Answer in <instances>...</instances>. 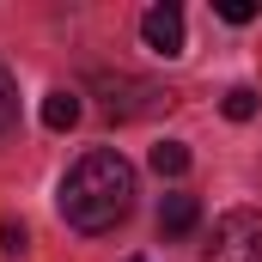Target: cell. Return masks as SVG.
<instances>
[{
	"instance_id": "obj_1",
	"label": "cell",
	"mask_w": 262,
	"mask_h": 262,
	"mask_svg": "<svg viewBox=\"0 0 262 262\" xmlns=\"http://www.w3.org/2000/svg\"><path fill=\"white\" fill-rule=\"evenodd\" d=\"M134 195H140V183H134V165L122 152H110V146H98V152H85L73 171L61 177V220L73 232H85V238H98V232H116L122 220L134 213Z\"/></svg>"
},
{
	"instance_id": "obj_2",
	"label": "cell",
	"mask_w": 262,
	"mask_h": 262,
	"mask_svg": "<svg viewBox=\"0 0 262 262\" xmlns=\"http://www.w3.org/2000/svg\"><path fill=\"white\" fill-rule=\"evenodd\" d=\"M201 262H262V213H256V207H232V213H220L213 244H207Z\"/></svg>"
},
{
	"instance_id": "obj_3",
	"label": "cell",
	"mask_w": 262,
	"mask_h": 262,
	"mask_svg": "<svg viewBox=\"0 0 262 262\" xmlns=\"http://www.w3.org/2000/svg\"><path fill=\"white\" fill-rule=\"evenodd\" d=\"M140 37H146V49H152V55H165V61H171V55H183V43H189V37H183V6H177V0L146 6Z\"/></svg>"
},
{
	"instance_id": "obj_4",
	"label": "cell",
	"mask_w": 262,
	"mask_h": 262,
	"mask_svg": "<svg viewBox=\"0 0 262 262\" xmlns=\"http://www.w3.org/2000/svg\"><path fill=\"white\" fill-rule=\"evenodd\" d=\"M195 220H201V201L195 195H165L159 201V232H165V238H189Z\"/></svg>"
},
{
	"instance_id": "obj_5",
	"label": "cell",
	"mask_w": 262,
	"mask_h": 262,
	"mask_svg": "<svg viewBox=\"0 0 262 262\" xmlns=\"http://www.w3.org/2000/svg\"><path fill=\"white\" fill-rule=\"evenodd\" d=\"M73 122H79V92H49V98H43V128L49 134H67L73 128Z\"/></svg>"
},
{
	"instance_id": "obj_6",
	"label": "cell",
	"mask_w": 262,
	"mask_h": 262,
	"mask_svg": "<svg viewBox=\"0 0 262 262\" xmlns=\"http://www.w3.org/2000/svg\"><path fill=\"white\" fill-rule=\"evenodd\" d=\"M146 165H152L159 177H183V171H189V146H183V140H159V146L146 152Z\"/></svg>"
},
{
	"instance_id": "obj_7",
	"label": "cell",
	"mask_w": 262,
	"mask_h": 262,
	"mask_svg": "<svg viewBox=\"0 0 262 262\" xmlns=\"http://www.w3.org/2000/svg\"><path fill=\"white\" fill-rule=\"evenodd\" d=\"M256 92H250V85H232V92H226V104H220V110H226V116H232V122H250V116H256Z\"/></svg>"
},
{
	"instance_id": "obj_8",
	"label": "cell",
	"mask_w": 262,
	"mask_h": 262,
	"mask_svg": "<svg viewBox=\"0 0 262 262\" xmlns=\"http://www.w3.org/2000/svg\"><path fill=\"white\" fill-rule=\"evenodd\" d=\"M18 122V85H12V73L0 67V134Z\"/></svg>"
},
{
	"instance_id": "obj_9",
	"label": "cell",
	"mask_w": 262,
	"mask_h": 262,
	"mask_svg": "<svg viewBox=\"0 0 262 262\" xmlns=\"http://www.w3.org/2000/svg\"><path fill=\"white\" fill-rule=\"evenodd\" d=\"M213 12H220L226 25H250V18H256V0H220Z\"/></svg>"
},
{
	"instance_id": "obj_10",
	"label": "cell",
	"mask_w": 262,
	"mask_h": 262,
	"mask_svg": "<svg viewBox=\"0 0 262 262\" xmlns=\"http://www.w3.org/2000/svg\"><path fill=\"white\" fill-rule=\"evenodd\" d=\"M0 250H6V256H18V250H25V226H18V220H6V226H0Z\"/></svg>"
},
{
	"instance_id": "obj_11",
	"label": "cell",
	"mask_w": 262,
	"mask_h": 262,
	"mask_svg": "<svg viewBox=\"0 0 262 262\" xmlns=\"http://www.w3.org/2000/svg\"><path fill=\"white\" fill-rule=\"evenodd\" d=\"M134 262H140V256H134Z\"/></svg>"
}]
</instances>
